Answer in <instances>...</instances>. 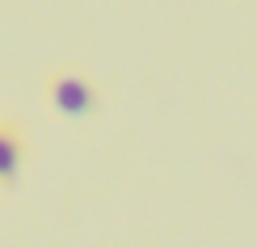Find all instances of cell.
Masks as SVG:
<instances>
[{
  "label": "cell",
  "instance_id": "cell-1",
  "mask_svg": "<svg viewBox=\"0 0 257 248\" xmlns=\"http://www.w3.org/2000/svg\"><path fill=\"white\" fill-rule=\"evenodd\" d=\"M47 93H51V101H55V110L68 114V118H84L93 105H97L93 80L80 76V72H59V76H51Z\"/></svg>",
  "mask_w": 257,
  "mask_h": 248
},
{
  "label": "cell",
  "instance_id": "cell-2",
  "mask_svg": "<svg viewBox=\"0 0 257 248\" xmlns=\"http://www.w3.org/2000/svg\"><path fill=\"white\" fill-rule=\"evenodd\" d=\"M21 156H26V143H21V131L13 122H0V185H13L21 172Z\"/></svg>",
  "mask_w": 257,
  "mask_h": 248
}]
</instances>
